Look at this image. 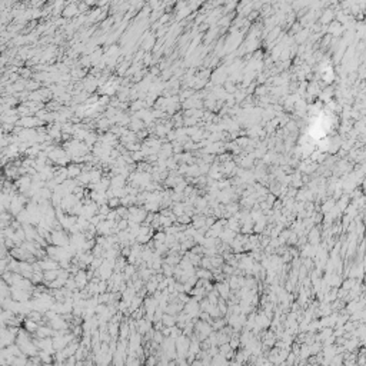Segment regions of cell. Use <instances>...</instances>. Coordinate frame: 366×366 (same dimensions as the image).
<instances>
[{"label":"cell","instance_id":"obj_1","mask_svg":"<svg viewBox=\"0 0 366 366\" xmlns=\"http://www.w3.org/2000/svg\"><path fill=\"white\" fill-rule=\"evenodd\" d=\"M86 280H87V279H86V276H85V273H83V272H80V273L76 276V283H77L80 288L86 283Z\"/></svg>","mask_w":366,"mask_h":366},{"label":"cell","instance_id":"obj_2","mask_svg":"<svg viewBox=\"0 0 366 366\" xmlns=\"http://www.w3.org/2000/svg\"><path fill=\"white\" fill-rule=\"evenodd\" d=\"M163 320H165V325H167V326L174 325V318H173V316H169V315H166V316L163 318Z\"/></svg>","mask_w":366,"mask_h":366}]
</instances>
